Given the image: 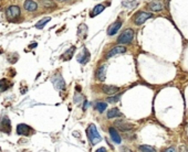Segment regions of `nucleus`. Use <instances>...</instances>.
Returning a JSON list of instances; mask_svg holds the SVG:
<instances>
[{"label": "nucleus", "mask_w": 188, "mask_h": 152, "mask_svg": "<svg viewBox=\"0 0 188 152\" xmlns=\"http://www.w3.org/2000/svg\"><path fill=\"white\" fill-rule=\"evenodd\" d=\"M87 134L89 140H90L91 143H92V145H95L96 143H98V142L102 140L101 136L98 134V129H96V127H95L94 123H90V125H89V127H87Z\"/></svg>", "instance_id": "nucleus-1"}, {"label": "nucleus", "mask_w": 188, "mask_h": 152, "mask_svg": "<svg viewBox=\"0 0 188 152\" xmlns=\"http://www.w3.org/2000/svg\"><path fill=\"white\" fill-rule=\"evenodd\" d=\"M134 39V31L132 29H126L117 39V42L121 44H128Z\"/></svg>", "instance_id": "nucleus-2"}, {"label": "nucleus", "mask_w": 188, "mask_h": 152, "mask_svg": "<svg viewBox=\"0 0 188 152\" xmlns=\"http://www.w3.org/2000/svg\"><path fill=\"white\" fill-rule=\"evenodd\" d=\"M153 15L152 13H148V12H144V11H141V12H138L136 17L134 18V23L136 25H141L143 24L147 19L152 18Z\"/></svg>", "instance_id": "nucleus-3"}, {"label": "nucleus", "mask_w": 188, "mask_h": 152, "mask_svg": "<svg viewBox=\"0 0 188 152\" xmlns=\"http://www.w3.org/2000/svg\"><path fill=\"white\" fill-rule=\"evenodd\" d=\"M20 13H21V11H20V8L18 6H10L7 9V11H6V15H7V17L9 19L18 18Z\"/></svg>", "instance_id": "nucleus-4"}, {"label": "nucleus", "mask_w": 188, "mask_h": 152, "mask_svg": "<svg viewBox=\"0 0 188 152\" xmlns=\"http://www.w3.org/2000/svg\"><path fill=\"white\" fill-rule=\"evenodd\" d=\"M125 52H126V47L119 46H119L113 47L109 53H106L105 58H113V56H115V55H117V54H123V53H125Z\"/></svg>", "instance_id": "nucleus-5"}, {"label": "nucleus", "mask_w": 188, "mask_h": 152, "mask_svg": "<svg viewBox=\"0 0 188 152\" xmlns=\"http://www.w3.org/2000/svg\"><path fill=\"white\" fill-rule=\"evenodd\" d=\"M115 126L122 131H130L133 129V125H131V123L128 122H125L123 120H117V121H115Z\"/></svg>", "instance_id": "nucleus-6"}, {"label": "nucleus", "mask_w": 188, "mask_h": 152, "mask_svg": "<svg viewBox=\"0 0 188 152\" xmlns=\"http://www.w3.org/2000/svg\"><path fill=\"white\" fill-rule=\"evenodd\" d=\"M121 27H122V22L119 21V20H117V21L112 23V24L109 27V29H107V34H109L110 36L116 34V32L119 31Z\"/></svg>", "instance_id": "nucleus-7"}, {"label": "nucleus", "mask_w": 188, "mask_h": 152, "mask_svg": "<svg viewBox=\"0 0 188 152\" xmlns=\"http://www.w3.org/2000/svg\"><path fill=\"white\" fill-rule=\"evenodd\" d=\"M119 91V88L117 86H113V85H103L102 86V91L107 95H114Z\"/></svg>", "instance_id": "nucleus-8"}, {"label": "nucleus", "mask_w": 188, "mask_h": 152, "mask_svg": "<svg viewBox=\"0 0 188 152\" xmlns=\"http://www.w3.org/2000/svg\"><path fill=\"white\" fill-rule=\"evenodd\" d=\"M30 131H31L30 127L25 125V123H20L17 127V134H20V136H28L30 134Z\"/></svg>", "instance_id": "nucleus-9"}, {"label": "nucleus", "mask_w": 188, "mask_h": 152, "mask_svg": "<svg viewBox=\"0 0 188 152\" xmlns=\"http://www.w3.org/2000/svg\"><path fill=\"white\" fill-rule=\"evenodd\" d=\"M52 82H53V85L55 86V88L57 89H63L64 88V80H63V78H62L60 75H55L53 78H52Z\"/></svg>", "instance_id": "nucleus-10"}, {"label": "nucleus", "mask_w": 188, "mask_h": 152, "mask_svg": "<svg viewBox=\"0 0 188 152\" xmlns=\"http://www.w3.org/2000/svg\"><path fill=\"white\" fill-rule=\"evenodd\" d=\"M89 60H90V52H89L87 49H83V52L80 53L79 56H78V61H79L81 64H87Z\"/></svg>", "instance_id": "nucleus-11"}, {"label": "nucleus", "mask_w": 188, "mask_h": 152, "mask_svg": "<svg viewBox=\"0 0 188 152\" xmlns=\"http://www.w3.org/2000/svg\"><path fill=\"white\" fill-rule=\"evenodd\" d=\"M109 132H110V136H111V139H112L113 141L115 142V143H117V145H119V143H121V137H119V132L116 131L115 128H114V127H111L109 129Z\"/></svg>", "instance_id": "nucleus-12"}, {"label": "nucleus", "mask_w": 188, "mask_h": 152, "mask_svg": "<svg viewBox=\"0 0 188 152\" xmlns=\"http://www.w3.org/2000/svg\"><path fill=\"white\" fill-rule=\"evenodd\" d=\"M105 74H106V65L103 64V65L100 66L98 69L96 71V78H98V80L103 82V80H105Z\"/></svg>", "instance_id": "nucleus-13"}, {"label": "nucleus", "mask_w": 188, "mask_h": 152, "mask_svg": "<svg viewBox=\"0 0 188 152\" xmlns=\"http://www.w3.org/2000/svg\"><path fill=\"white\" fill-rule=\"evenodd\" d=\"M25 9L27 11H36L38 9V4L33 0H25Z\"/></svg>", "instance_id": "nucleus-14"}, {"label": "nucleus", "mask_w": 188, "mask_h": 152, "mask_svg": "<svg viewBox=\"0 0 188 152\" xmlns=\"http://www.w3.org/2000/svg\"><path fill=\"white\" fill-rule=\"evenodd\" d=\"M148 8L152 11H162L163 10V2L162 1H153L148 4Z\"/></svg>", "instance_id": "nucleus-15"}, {"label": "nucleus", "mask_w": 188, "mask_h": 152, "mask_svg": "<svg viewBox=\"0 0 188 152\" xmlns=\"http://www.w3.org/2000/svg\"><path fill=\"white\" fill-rule=\"evenodd\" d=\"M121 116H122V112L119 111V108H112L107 111V118H110V119L116 118V117H121Z\"/></svg>", "instance_id": "nucleus-16"}, {"label": "nucleus", "mask_w": 188, "mask_h": 152, "mask_svg": "<svg viewBox=\"0 0 188 152\" xmlns=\"http://www.w3.org/2000/svg\"><path fill=\"white\" fill-rule=\"evenodd\" d=\"M104 8H105L104 6H103V4H96V6L94 7L93 11H92V13H91V17H95V15H100L102 11L104 10Z\"/></svg>", "instance_id": "nucleus-17"}, {"label": "nucleus", "mask_w": 188, "mask_h": 152, "mask_svg": "<svg viewBox=\"0 0 188 152\" xmlns=\"http://www.w3.org/2000/svg\"><path fill=\"white\" fill-rule=\"evenodd\" d=\"M50 20H51L50 17H46V18L41 19V20H40V21L36 24V28H37V29H43L44 25L47 24V23L50 21Z\"/></svg>", "instance_id": "nucleus-18"}, {"label": "nucleus", "mask_w": 188, "mask_h": 152, "mask_svg": "<svg viewBox=\"0 0 188 152\" xmlns=\"http://www.w3.org/2000/svg\"><path fill=\"white\" fill-rule=\"evenodd\" d=\"M140 150H141L142 152H156L154 147H151V145H140Z\"/></svg>", "instance_id": "nucleus-19"}, {"label": "nucleus", "mask_w": 188, "mask_h": 152, "mask_svg": "<svg viewBox=\"0 0 188 152\" xmlns=\"http://www.w3.org/2000/svg\"><path fill=\"white\" fill-rule=\"evenodd\" d=\"M9 86L10 84L7 80H0V91H4Z\"/></svg>", "instance_id": "nucleus-20"}, {"label": "nucleus", "mask_w": 188, "mask_h": 152, "mask_svg": "<svg viewBox=\"0 0 188 152\" xmlns=\"http://www.w3.org/2000/svg\"><path fill=\"white\" fill-rule=\"evenodd\" d=\"M106 108H107V104L106 103H98L96 106H95V109L100 112H103Z\"/></svg>", "instance_id": "nucleus-21"}, {"label": "nucleus", "mask_w": 188, "mask_h": 152, "mask_svg": "<svg viewBox=\"0 0 188 152\" xmlns=\"http://www.w3.org/2000/svg\"><path fill=\"white\" fill-rule=\"evenodd\" d=\"M75 51V46H72V47H70L69 49V51H66V53H65L63 56H64V60H70L71 58V55L73 54V52Z\"/></svg>", "instance_id": "nucleus-22"}, {"label": "nucleus", "mask_w": 188, "mask_h": 152, "mask_svg": "<svg viewBox=\"0 0 188 152\" xmlns=\"http://www.w3.org/2000/svg\"><path fill=\"white\" fill-rule=\"evenodd\" d=\"M119 96L117 97H109L107 98V103H116V101H119Z\"/></svg>", "instance_id": "nucleus-23"}, {"label": "nucleus", "mask_w": 188, "mask_h": 152, "mask_svg": "<svg viewBox=\"0 0 188 152\" xmlns=\"http://www.w3.org/2000/svg\"><path fill=\"white\" fill-rule=\"evenodd\" d=\"M43 4L46 6V7H52V6H53V4H52L51 1H48V0H46V1H44Z\"/></svg>", "instance_id": "nucleus-24"}, {"label": "nucleus", "mask_w": 188, "mask_h": 152, "mask_svg": "<svg viewBox=\"0 0 188 152\" xmlns=\"http://www.w3.org/2000/svg\"><path fill=\"white\" fill-rule=\"evenodd\" d=\"M164 152H177V151H176V149H175V148H173V147H170V148L166 149V150H165Z\"/></svg>", "instance_id": "nucleus-25"}, {"label": "nucleus", "mask_w": 188, "mask_h": 152, "mask_svg": "<svg viewBox=\"0 0 188 152\" xmlns=\"http://www.w3.org/2000/svg\"><path fill=\"white\" fill-rule=\"evenodd\" d=\"M95 152H106V149H105L104 147H102V148H98Z\"/></svg>", "instance_id": "nucleus-26"}, {"label": "nucleus", "mask_w": 188, "mask_h": 152, "mask_svg": "<svg viewBox=\"0 0 188 152\" xmlns=\"http://www.w3.org/2000/svg\"><path fill=\"white\" fill-rule=\"evenodd\" d=\"M125 151H126V152H132V151H130V150H127V149H125Z\"/></svg>", "instance_id": "nucleus-27"}, {"label": "nucleus", "mask_w": 188, "mask_h": 152, "mask_svg": "<svg viewBox=\"0 0 188 152\" xmlns=\"http://www.w3.org/2000/svg\"><path fill=\"white\" fill-rule=\"evenodd\" d=\"M61 1H65V0H61Z\"/></svg>", "instance_id": "nucleus-28"}]
</instances>
